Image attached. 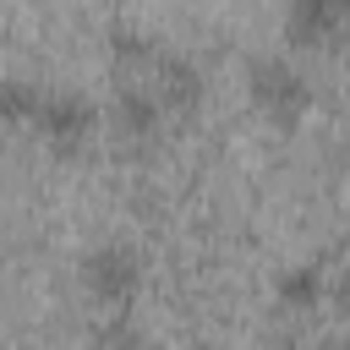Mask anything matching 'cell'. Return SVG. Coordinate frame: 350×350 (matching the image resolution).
<instances>
[{
  "label": "cell",
  "instance_id": "9c48e42d",
  "mask_svg": "<svg viewBox=\"0 0 350 350\" xmlns=\"http://www.w3.org/2000/svg\"><path fill=\"white\" fill-rule=\"evenodd\" d=\"M137 323H131V312H104L98 323H93V334H88V350H137Z\"/></svg>",
  "mask_w": 350,
  "mask_h": 350
},
{
  "label": "cell",
  "instance_id": "3957f363",
  "mask_svg": "<svg viewBox=\"0 0 350 350\" xmlns=\"http://www.w3.org/2000/svg\"><path fill=\"white\" fill-rule=\"evenodd\" d=\"M93 126H98V109H93L77 88H44V93H38L33 131H38L49 148L71 153V148H82V142L93 137Z\"/></svg>",
  "mask_w": 350,
  "mask_h": 350
},
{
  "label": "cell",
  "instance_id": "7a4b0ae2",
  "mask_svg": "<svg viewBox=\"0 0 350 350\" xmlns=\"http://www.w3.org/2000/svg\"><path fill=\"white\" fill-rule=\"evenodd\" d=\"M246 93H252V104H257L273 126H295V120L312 109V82H306V71H301L290 55H279V49L246 60Z\"/></svg>",
  "mask_w": 350,
  "mask_h": 350
},
{
  "label": "cell",
  "instance_id": "52a82bcc",
  "mask_svg": "<svg viewBox=\"0 0 350 350\" xmlns=\"http://www.w3.org/2000/svg\"><path fill=\"white\" fill-rule=\"evenodd\" d=\"M159 120H164V104H159V93H153L148 82H126V88L115 93V126H120L126 137H153Z\"/></svg>",
  "mask_w": 350,
  "mask_h": 350
},
{
  "label": "cell",
  "instance_id": "8992f818",
  "mask_svg": "<svg viewBox=\"0 0 350 350\" xmlns=\"http://www.w3.org/2000/svg\"><path fill=\"white\" fill-rule=\"evenodd\" d=\"M339 27H350V5H334V0H295L284 11V33L295 44H323Z\"/></svg>",
  "mask_w": 350,
  "mask_h": 350
},
{
  "label": "cell",
  "instance_id": "277c9868",
  "mask_svg": "<svg viewBox=\"0 0 350 350\" xmlns=\"http://www.w3.org/2000/svg\"><path fill=\"white\" fill-rule=\"evenodd\" d=\"M328 262L323 257H290L279 273H273V301L284 306V312H312V306H323L328 301Z\"/></svg>",
  "mask_w": 350,
  "mask_h": 350
},
{
  "label": "cell",
  "instance_id": "6da1fadb",
  "mask_svg": "<svg viewBox=\"0 0 350 350\" xmlns=\"http://www.w3.org/2000/svg\"><path fill=\"white\" fill-rule=\"evenodd\" d=\"M77 279L88 290V301L98 312H131L137 295H142V279H148V262L131 241H98L82 252L77 262Z\"/></svg>",
  "mask_w": 350,
  "mask_h": 350
},
{
  "label": "cell",
  "instance_id": "ba28073f",
  "mask_svg": "<svg viewBox=\"0 0 350 350\" xmlns=\"http://www.w3.org/2000/svg\"><path fill=\"white\" fill-rule=\"evenodd\" d=\"M38 82L33 77H16L5 71L0 77V126H33V109H38Z\"/></svg>",
  "mask_w": 350,
  "mask_h": 350
},
{
  "label": "cell",
  "instance_id": "30bf717a",
  "mask_svg": "<svg viewBox=\"0 0 350 350\" xmlns=\"http://www.w3.org/2000/svg\"><path fill=\"white\" fill-rule=\"evenodd\" d=\"M312 350H345V345H312Z\"/></svg>",
  "mask_w": 350,
  "mask_h": 350
},
{
  "label": "cell",
  "instance_id": "5b68a950",
  "mask_svg": "<svg viewBox=\"0 0 350 350\" xmlns=\"http://www.w3.org/2000/svg\"><path fill=\"white\" fill-rule=\"evenodd\" d=\"M153 93L164 109H186L202 98V71L186 49H153Z\"/></svg>",
  "mask_w": 350,
  "mask_h": 350
}]
</instances>
